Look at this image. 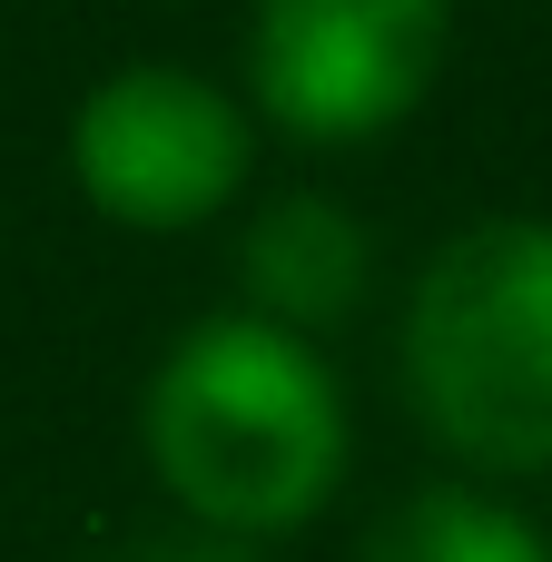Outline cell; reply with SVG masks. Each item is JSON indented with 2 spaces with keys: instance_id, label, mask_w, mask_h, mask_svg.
<instances>
[{
  "instance_id": "cell-3",
  "label": "cell",
  "mask_w": 552,
  "mask_h": 562,
  "mask_svg": "<svg viewBox=\"0 0 552 562\" xmlns=\"http://www.w3.org/2000/svg\"><path fill=\"white\" fill-rule=\"evenodd\" d=\"M454 49V0H257L247 109L296 148H365L425 109Z\"/></svg>"
},
{
  "instance_id": "cell-5",
  "label": "cell",
  "mask_w": 552,
  "mask_h": 562,
  "mask_svg": "<svg viewBox=\"0 0 552 562\" xmlns=\"http://www.w3.org/2000/svg\"><path fill=\"white\" fill-rule=\"evenodd\" d=\"M365 277H375V247H365V217L346 198H267L237 237V286L267 326H296V336H326L365 306Z\"/></svg>"
},
{
  "instance_id": "cell-4",
  "label": "cell",
  "mask_w": 552,
  "mask_h": 562,
  "mask_svg": "<svg viewBox=\"0 0 552 562\" xmlns=\"http://www.w3.org/2000/svg\"><path fill=\"white\" fill-rule=\"evenodd\" d=\"M257 168V119L188 59H119L69 109V178L109 227L178 237L237 207Z\"/></svg>"
},
{
  "instance_id": "cell-7",
  "label": "cell",
  "mask_w": 552,
  "mask_h": 562,
  "mask_svg": "<svg viewBox=\"0 0 552 562\" xmlns=\"http://www.w3.org/2000/svg\"><path fill=\"white\" fill-rule=\"evenodd\" d=\"M119 562H267L257 543H237V533H207V524H188V533H138Z\"/></svg>"
},
{
  "instance_id": "cell-2",
  "label": "cell",
  "mask_w": 552,
  "mask_h": 562,
  "mask_svg": "<svg viewBox=\"0 0 552 562\" xmlns=\"http://www.w3.org/2000/svg\"><path fill=\"white\" fill-rule=\"evenodd\" d=\"M405 405L494 484L552 474V217H474L405 286Z\"/></svg>"
},
{
  "instance_id": "cell-1",
  "label": "cell",
  "mask_w": 552,
  "mask_h": 562,
  "mask_svg": "<svg viewBox=\"0 0 552 562\" xmlns=\"http://www.w3.org/2000/svg\"><path fill=\"white\" fill-rule=\"evenodd\" d=\"M138 454L188 524L277 543L326 514V494L346 484L356 425L316 336L267 326L257 306H217L148 366Z\"/></svg>"
},
{
  "instance_id": "cell-6",
  "label": "cell",
  "mask_w": 552,
  "mask_h": 562,
  "mask_svg": "<svg viewBox=\"0 0 552 562\" xmlns=\"http://www.w3.org/2000/svg\"><path fill=\"white\" fill-rule=\"evenodd\" d=\"M356 562H552L543 524L494 504L484 484H415L365 524Z\"/></svg>"
}]
</instances>
